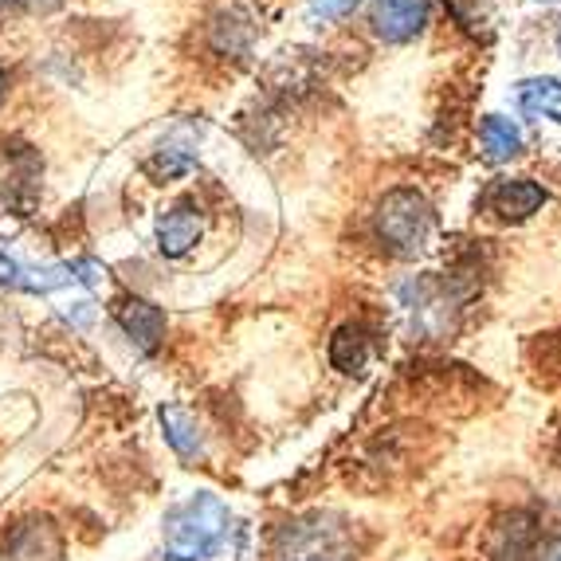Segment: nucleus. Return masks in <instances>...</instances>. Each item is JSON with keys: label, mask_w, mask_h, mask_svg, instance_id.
<instances>
[{"label": "nucleus", "mask_w": 561, "mask_h": 561, "mask_svg": "<svg viewBox=\"0 0 561 561\" xmlns=\"http://www.w3.org/2000/svg\"><path fill=\"white\" fill-rule=\"evenodd\" d=\"M479 146H483V158L499 165V161H511L523 153V130L503 114H486L483 126H479Z\"/></svg>", "instance_id": "9b49d317"}, {"label": "nucleus", "mask_w": 561, "mask_h": 561, "mask_svg": "<svg viewBox=\"0 0 561 561\" xmlns=\"http://www.w3.org/2000/svg\"><path fill=\"white\" fill-rule=\"evenodd\" d=\"M357 542L346 518L314 511L275 534V561H354Z\"/></svg>", "instance_id": "f03ea898"}, {"label": "nucleus", "mask_w": 561, "mask_h": 561, "mask_svg": "<svg viewBox=\"0 0 561 561\" xmlns=\"http://www.w3.org/2000/svg\"><path fill=\"white\" fill-rule=\"evenodd\" d=\"M16 4H28V9H56L59 0H16Z\"/></svg>", "instance_id": "6ab92c4d"}, {"label": "nucleus", "mask_w": 561, "mask_h": 561, "mask_svg": "<svg viewBox=\"0 0 561 561\" xmlns=\"http://www.w3.org/2000/svg\"><path fill=\"white\" fill-rule=\"evenodd\" d=\"M550 561H561V550H558V553H553V558H550Z\"/></svg>", "instance_id": "412c9836"}, {"label": "nucleus", "mask_w": 561, "mask_h": 561, "mask_svg": "<svg viewBox=\"0 0 561 561\" xmlns=\"http://www.w3.org/2000/svg\"><path fill=\"white\" fill-rule=\"evenodd\" d=\"M201 232H205L201 208L188 205V201H181V205L165 208V213L158 216V248L169 260H181V255L193 252L201 243Z\"/></svg>", "instance_id": "0eeeda50"}, {"label": "nucleus", "mask_w": 561, "mask_h": 561, "mask_svg": "<svg viewBox=\"0 0 561 561\" xmlns=\"http://www.w3.org/2000/svg\"><path fill=\"white\" fill-rule=\"evenodd\" d=\"M158 416H161V428H165L169 448L178 451V456L193 459L205 451V436H201L197 416H193L188 409H181V404H161Z\"/></svg>", "instance_id": "9d476101"}, {"label": "nucleus", "mask_w": 561, "mask_h": 561, "mask_svg": "<svg viewBox=\"0 0 561 561\" xmlns=\"http://www.w3.org/2000/svg\"><path fill=\"white\" fill-rule=\"evenodd\" d=\"M16 275H20V263L9 260V255H0V287L16 290Z\"/></svg>", "instance_id": "a211bd4d"}, {"label": "nucleus", "mask_w": 561, "mask_h": 561, "mask_svg": "<svg viewBox=\"0 0 561 561\" xmlns=\"http://www.w3.org/2000/svg\"><path fill=\"white\" fill-rule=\"evenodd\" d=\"M4 87H9V76H4V67H0V99H4Z\"/></svg>", "instance_id": "aec40b11"}, {"label": "nucleus", "mask_w": 561, "mask_h": 561, "mask_svg": "<svg viewBox=\"0 0 561 561\" xmlns=\"http://www.w3.org/2000/svg\"><path fill=\"white\" fill-rule=\"evenodd\" d=\"M534 550H538V526L530 515H506L486 542L491 561H534Z\"/></svg>", "instance_id": "6e6552de"}, {"label": "nucleus", "mask_w": 561, "mask_h": 561, "mask_svg": "<svg viewBox=\"0 0 561 561\" xmlns=\"http://www.w3.org/2000/svg\"><path fill=\"white\" fill-rule=\"evenodd\" d=\"M542 4H558V0H542Z\"/></svg>", "instance_id": "4be33fe9"}, {"label": "nucleus", "mask_w": 561, "mask_h": 561, "mask_svg": "<svg viewBox=\"0 0 561 561\" xmlns=\"http://www.w3.org/2000/svg\"><path fill=\"white\" fill-rule=\"evenodd\" d=\"M263 12L255 0H220L208 16V44L220 51V56H248L252 44L260 39L263 32Z\"/></svg>", "instance_id": "20e7f679"}, {"label": "nucleus", "mask_w": 561, "mask_h": 561, "mask_svg": "<svg viewBox=\"0 0 561 561\" xmlns=\"http://www.w3.org/2000/svg\"><path fill=\"white\" fill-rule=\"evenodd\" d=\"M193 165H197V158H193L188 146H161V150L146 161V173H150L158 185H165V181H178V178H185V173H193Z\"/></svg>", "instance_id": "2eb2a0df"}, {"label": "nucleus", "mask_w": 561, "mask_h": 561, "mask_svg": "<svg viewBox=\"0 0 561 561\" xmlns=\"http://www.w3.org/2000/svg\"><path fill=\"white\" fill-rule=\"evenodd\" d=\"M232 530V511L216 495H193L165 515V558L208 561Z\"/></svg>", "instance_id": "f257e3e1"}, {"label": "nucleus", "mask_w": 561, "mask_h": 561, "mask_svg": "<svg viewBox=\"0 0 561 561\" xmlns=\"http://www.w3.org/2000/svg\"><path fill=\"white\" fill-rule=\"evenodd\" d=\"M486 205H491V213L503 216V220H526V216H534L546 205V188L530 178L495 181V188L486 193Z\"/></svg>", "instance_id": "1a4fd4ad"}, {"label": "nucleus", "mask_w": 561, "mask_h": 561, "mask_svg": "<svg viewBox=\"0 0 561 561\" xmlns=\"http://www.w3.org/2000/svg\"><path fill=\"white\" fill-rule=\"evenodd\" d=\"M558 51H561V32H558Z\"/></svg>", "instance_id": "5701e85b"}, {"label": "nucleus", "mask_w": 561, "mask_h": 561, "mask_svg": "<svg viewBox=\"0 0 561 561\" xmlns=\"http://www.w3.org/2000/svg\"><path fill=\"white\" fill-rule=\"evenodd\" d=\"M365 362H369V337L362 327H342L330 337V365L342 369V374H362Z\"/></svg>", "instance_id": "4468645a"}, {"label": "nucleus", "mask_w": 561, "mask_h": 561, "mask_svg": "<svg viewBox=\"0 0 561 561\" xmlns=\"http://www.w3.org/2000/svg\"><path fill=\"white\" fill-rule=\"evenodd\" d=\"M432 16V0H381L374 12V32L385 44H409L421 36Z\"/></svg>", "instance_id": "423d86ee"}, {"label": "nucleus", "mask_w": 561, "mask_h": 561, "mask_svg": "<svg viewBox=\"0 0 561 561\" xmlns=\"http://www.w3.org/2000/svg\"><path fill=\"white\" fill-rule=\"evenodd\" d=\"M114 322L122 327V334L130 337L141 354H153L165 337V314L161 307H153L150 299H138V295H126V299L114 302Z\"/></svg>", "instance_id": "39448f33"}, {"label": "nucleus", "mask_w": 561, "mask_h": 561, "mask_svg": "<svg viewBox=\"0 0 561 561\" xmlns=\"http://www.w3.org/2000/svg\"><path fill=\"white\" fill-rule=\"evenodd\" d=\"M12 561H56L59 558V534L51 523H28L12 534L9 542Z\"/></svg>", "instance_id": "f8f14e48"}, {"label": "nucleus", "mask_w": 561, "mask_h": 561, "mask_svg": "<svg viewBox=\"0 0 561 561\" xmlns=\"http://www.w3.org/2000/svg\"><path fill=\"white\" fill-rule=\"evenodd\" d=\"M518 106L530 118H546V122H561V79H526L518 87Z\"/></svg>", "instance_id": "ddd939ff"}, {"label": "nucleus", "mask_w": 561, "mask_h": 561, "mask_svg": "<svg viewBox=\"0 0 561 561\" xmlns=\"http://www.w3.org/2000/svg\"><path fill=\"white\" fill-rule=\"evenodd\" d=\"M432 205L416 188H393L385 193L374 213V232L385 243V252L393 255H416L432 236Z\"/></svg>", "instance_id": "7ed1b4c3"}, {"label": "nucleus", "mask_w": 561, "mask_h": 561, "mask_svg": "<svg viewBox=\"0 0 561 561\" xmlns=\"http://www.w3.org/2000/svg\"><path fill=\"white\" fill-rule=\"evenodd\" d=\"M362 0H310V16L314 20H342L357 9Z\"/></svg>", "instance_id": "dca6fc26"}, {"label": "nucleus", "mask_w": 561, "mask_h": 561, "mask_svg": "<svg viewBox=\"0 0 561 561\" xmlns=\"http://www.w3.org/2000/svg\"><path fill=\"white\" fill-rule=\"evenodd\" d=\"M71 275H76V283H87V287H103L106 283V267L94 260H76L71 263Z\"/></svg>", "instance_id": "f3484780"}]
</instances>
